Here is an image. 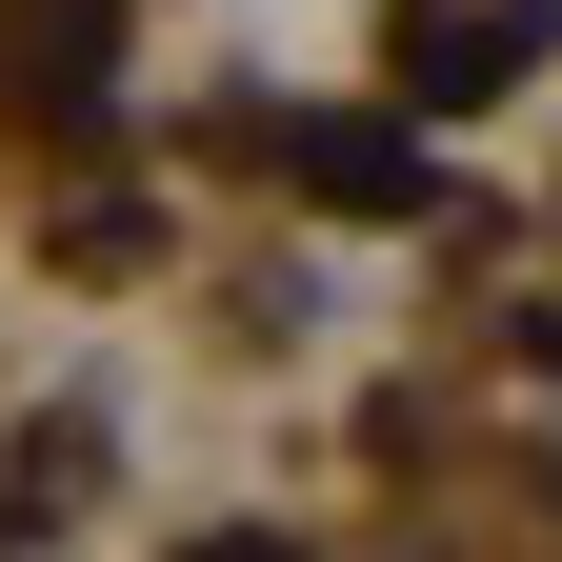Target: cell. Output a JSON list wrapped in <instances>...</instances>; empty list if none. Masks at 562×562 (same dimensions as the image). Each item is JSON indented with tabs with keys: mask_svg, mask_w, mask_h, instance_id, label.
Wrapping results in <instances>:
<instances>
[{
	"mask_svg": "<svg viewBox=\"0 0 562 562\" xmlns=\"http://www.w3.org/2000/svg\"><path fill=\"white\" fill-rule=\"evenodd\" d=\"M222 562H281V542H222Z\"/></svg>",
	"mask_w": 562,
	"mask_h": 562,
	"instance_id": "6da1fadb",
	"label": "cell"
}]
</instances>
